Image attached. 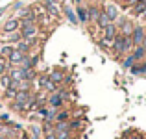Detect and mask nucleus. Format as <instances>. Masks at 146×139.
<instances>
[{"label":"nucleus","instance_id":"obj_1","mask_svg":"<svg viewBox=\"0 0 146 139\" xmlns=\"http://www.w3.org/2000/svg\"><path fill=\"white\" fill-rule=\"evenodd\" d=\"M131 50H133L131 37H126V35H120V33H118L113 39V54L117 57H124L126 54H129Z\"/></svg>","mask_w":146,"mask_h":139},{"label":"nucleus","instance_id":"obj_2","mask_svg":"<svg viewBox=\"0 0 146 139\" xmlns=\"http://www.w3.org/2000/svg\"><path fill=\"white\" fill-rule=\"evenodd\" d=\"M19 30H21V33H22L24 39H39L41 26L37 24V22H32V24H22Z\"/></svg>","mask_w":146,"mask_h":139},{"label":"nucleus","instance_id":"obj_3","mask_svg":"<svg viewBox=\"0 0 146 139\" xmlns=\"http://www.w3.org/2000/svg\"><path fill=\"white\" fill-rule=\"evenodd\" d=\"M46 106H48V108H54V110H61V108L65 106V96L61 95L59 91L48 93V98H46Z\"/></svg>","mask_w":146,"mask_h":139},{"label":"nucleus","instance_id":"obj_4","mask_svg":"<svg viewBox=\"0 0 146 139\" xmlns=\"http://www.w3.org/2000/svg\"><path fill=\"white\" fill-rule=\"evenodd\" d=\"M43 6L46 7L48 15L56 21V19L61 17V13H63V7L59 6V2H56V0H43Z\"/></svg>","mask_w":146,"mask_h":139},{"label":"nucleus","instance_id":"obj_5","mask_svg":"<svg viewBox=\"0 0 146 139\" xmlns=\"http://www.w3.org/2000/svg\"><path fill=\"white\" fill-rule=\"evenodd\" d=\"M144 33H146V28L143 24H135V26H133V32H131V43H133V46L143 45Z\"/></svg>","mask_w":146,"mask_h":139},{"label":"nucleus","instance_id":"obj_6","mask_svg":"<svg viewBox=\"0 0 146 139\" xmlns=\"http://www.w3.org/2000/svg\"><path fill=\"white\" fill-rule=\"evenodd\" d=\"M102 11L109 17V21L111 22H115L118 19V15H120V9H118V6L115 2H107V4H104V7H102Z\"/></svg>","mask_w":146,"mask_h":139},{"label":"nucleus","instance_id":"obj_7","mask_svg":"<svg viewBox=\"0 0 146 139\" xmlns=\"http://www.w3.org/2000/svg\"><path fill=\"white\" fill-rule=\"evenodd\" d=\"M46 74H48V78L52 80V82L57 84V86H63L65 82H68V78L65 76V72L61 71V69H52V71L46 72Z\"/></svg>","mask_w":146,"mask_h":139},{"label":"nucleus","instance_id":"obj_8","mask_svg":"<svg viewBox=\"0 0 146 139\" xmlns=\"http://www.w3.org/2000/svg\"><path fill=\"white\" fill-rule=\"evenodd\" d=\"M24 56H26L24 52L13 48V50H11V54L7 56V63H9V67H19V65H21V61L24 59Z\"/></svg>","mask_w":146,"mask_h":139},{"label":"nucleus","instance_id":"obj_9","mask_svg":"<svg viewBox=\"0 0 146 139\" xmlns=\"http://www.w3.org/2000/svg\"><path fill=\"white\" fill-rule=\"evenodd\" d=\"M87 11H89V24H96V21H98V17H100V6L98 4H89L87 6Z\"/></svg>","mask_w":146,"mask_h":139},{"label":"nucleus","instance_id":"obj_10","mask_svg":"<svg viewBox=\"0 0 146 139\" xmlns=\"http://www.w3.org/2000/svg\"><path fill=\"white\" fill-rule=\"evenodd\" d=\"M22 39V33L21 30H15V32H2V41H6V43H17V41Z\"/></svg>","mask_w":146,"mask_h":139},{"label":"nucleus","instance_id":"obj_11","mask_svg":"<svg viewBox=\"0 0 146 139\" xmlns=\"http://www.w3.org/2000/svg\"><path fill=\"white\" fill-rule=\"evenodd\" d=\"M19 28H21V19L11 17V19H7V21L4 22L2 32H15V30H19Z\"/></svg>","mask_w":146,"mask_h":139},{"label":"nucleus","instance_id":"obj_12","mask_svg":"<svg viewBox=\"0 0 146 139\" xmlns=\"http://www.w3.org/2000/svg\"><path fill=\"white\" fill-rule=\"evenodd\" d=\"M74 11H76V17H78V22L89 24V11H87V6H82V4H80Z\"/></svg>","mask_w":146,"mask_h":139},{"label":"nucleus","instance_id":"obj_13","mask_svg":"<svg viewBox=\"0 0 146 139\" xmlns=\"http://www.w3.org/2000/svg\"><path fill=\"white\" fill-rule=\"evenodd\" d=\"M102 35L104 37H109V39H115V37L118 35V26L115 24V22H109L107 26H104V28H102Z\"/></svg>","mask_w":146,"mask_h":139},{"label":"nucleus","instance_id":"obj_14","mask_svg":"<svg viewBox=\"0 0 146 139\" xmlns=\"http://www.w3.org/2000/svg\"><path fill=\"white\" fill-rule=\"evenodd\" d=\"M129 54L135 57V63H141V61H144V59H146V50H144V46H143V45L133 46V50H131Z\"/></svg>","mask_w":146,"mask_h":139},{"label":"nucleus","instance_id":"obj_15","mask_svg":"<svg viewBox=\"0 0 146 139\" xmlns=\"http://www.w3.org/2000/svg\"><path fill=\"white\" fill-rule=\"evenodd\" d=\"M7 74L11 76V80L19 82V80H24V69L22 67H9L7 69Z\"/></svg>","mask_w":146,"mask_h":139},{"label":"nucleus","instance_id":"obj_16","mask_svg":"<svg viewBox=\"0 0 146 139\" xmlns=\"http://www.w3.org/2000/svg\"><path fill=\"white\" fill-rule=\"evenodd\" d=\"M96 43H98V46L102 50H106V52H113V39H109V37H98L96 39Z\"/></svg>","mask_w":146,"mask_h":139},{"label":"nucleus","instance_id":"obj_17","mask_svg":"<svg viewBox=\"0 0 146 139\" xmlns=\"http://www.w3.org/2000/svg\"><path fill=\"white\" fill-rule=\"evenodd\" d=\"M63 15L67 17V21H70L72 24H78V17H76V11L70 6H63Z\"/></svg>","mask_w":146,"mask_h":139},{"label":"nucleus","instance_id":"obj_18","mask_svg":"<svg viewBox=\"0 0 146 139\" xmlns=\"http://www.w3.org/2000/svg\"><path fill=\"white\" fill-rule=\"evenodd\" d=\"M30 96H32V91H17V95H15V102L19 104H28Z\"/></svg>","mask_w":146,"mask_h":139},{"label":"nucleus","instance_id":"obj_19","mask_svg":"<svg viewBox=\"0 0 146 139\" xmlns=\"http://www.w3.org/2000/svg\"><path fill=\"white\" fill-rule=\"evenodd\" d=\"M144 7H146V6H144V0H139L135 6L129 7V11H131L133 17H141V15H143V11H144Z\"/></svg>","mask_w":146,"mask_h":139},{"label":"nucleus","instance_id":"obj_20","mask_svg":"<svg viewBox=\"0 0 146 139\" xmlns=\"http://www.w3.org/2000/svg\"><path fill=\"white\" fill-rule=\"evenodd\" d=\"M15 46L13 43H6V41H0V56L2 57H7L11 54V50H13Z\"/></svg>","mask_w":146,"mask_h":139},{"label":"nucleus","instance_id":"obj_21","mask_svg":"<svg viewBox=\"0 0 146 139\" xmlns=\"http://www.w3.org/2000/svg\"><path fill=\"white\" fill-rule=\"evenodd\" d=\"M72 119V111L70 110H57L56 113V122L57 121H70Z\"/></svg>","mask_w":146,"mask_h":139},{"label":"nucleus","instance_id":"obj_22","mask_svg":"<svg viewBox=\"0 0 146 139\" xmlns=\"http://www.w3.org/2000/svg\"><path fill=\"white\" fill-rule=\"evenodd\" d=\"M9 84H11V76L9 74H7V72H6V74H2V76H0V91H6L7 89V87H9Z\"/></svg>","mask_w":146,"mask_h":139},{"label":"nucleus","instance_id":"obj_23","mask_svg":"<svg viewBox=\"0 0 146 139\" xmlns=\"http://www.w3.org/2000/svg\"><path fill=\"white\" fill-rule=\"evenodd\" d=\"M17 91H19L17 87H15L13 84H9V87L4 91V98H6V100H13V98H15V95H17Z\"/></svg>","mask_w":146,"mask_h":139},{"label":"nucleus","instance_id":"obj_24","mask_svg":"<svg viewBox=\"0 0 146 139\" xmlns=\"http://www.w3.org/2000/svg\"><path fill=\"white\" fill-rule=\"evenodd\" d=\"M109 22H111V21H109V17H107V15L104 13V11H100V17H98V21H96V26H98L100 30H102L104 26H107Z\"/></svg>","mask_w":146,"mask_h":139},{"label":"nucleus","instance_id":"obj_25","mask_svg":"<svg viewBox=\"0 0 146 139\" xmlns=\"http://www.w3.org/2000/svg\"><path fill=\"white\" fill-rule=\"evenodd\" d=\"M133 63H135V57H133L131 54H126V56L122 57V67H124V69H129Z\"/></svg>","mask_w":146,"mask_h":139},{"label":"nucleus","instance_id":"obj_26","mask_svg":"<svg viewBox=\"0 0 146 139\" xmlns=\"http://www.w3.org/2000/svg\"><path fill=\"white\" fill-rule=\"evenodd\" d=\"M129 72H131V74H135V76L144 74V71H143V63H133L131 67H129Z\"/></svg>","mask_w":146,"mask_h":139},{"label":"nucleus","instance_id":"obj_27","mask_svg":"<svg viewBox=\"0 0 146 139\" xmlns=\"http://www.w3.org/2000/svg\"><path fill=\"white\" fill-rule=\"evenodd\" d=\"M35 78H37V71H35V69H24V80L33 82Z\"/></svg>","mask_w":146,"mask_h":139},{"label":"nucleus","instance_id":"obj_28","mask_svg":"<svg viewBox=\"0 0 146 139\" xmlns=\"http://www.w3.org/2000/svg\"><path fill=\"white\" fill-rule=\"evenodd\" d=\"M57 87H59V86H57V84L56 82H52V80H46V84H44V87H43V89L44 91H46V93H54V91H57Z\"/></svg>","mask_w":146,"mask_h":139},{"label":"nucleus","instance_id":"obj_29","mask_svg":"<svg viewBox=\"0 0 146 139\" xmlns=\"http://www.w3.org/2000/svg\"><path fill=\"white\" fill-rule=\"evenodd\" d=\"M68 122H70V130H72V132L83 126V119H70Z\"/></svg>","mask_w":146,"mask_h":139},{"label":"nucleus","instance_id":"obj_30","mask_svg":"<svg viewBox=\"0 0 146 139\" xmlns=\"http://www.w3.org/2000/svg\"><path fill=\"white\" fill-rule=\"evenodd\" d=\"M7 69H9V63H7V57H0V76L6 74Z\"/></svg>","mask_w":146,"mask_h":139},{"label":"nucleus","instance_id":"obj_31","mask_svg":"<svg viewBox=\"0 0 146 139\" xmlns=\"http://www.w3.org/2000/svg\"><path fill=\"white\" fill-rule=\"evenodd\" d=\"M43 139H57V136H56V130H50V132H44V134H43Z\"/></svg>","mask_w":146,"mask_h":139},{"label":"nucleus","instance_id":"obj_32","mask_svg":"<svg viewBox=\"0 0 146 139\" xmlns=\"http://www.w3.org/2000/svg\"><path fill=\"white\" fill-rule=\"evenodd\" d=\"M137 2H139V0H126V2L122 4V7H124V9H129V7H131V6H135Z\"/></svg>","mask_w":146,"mask_h":139},{"label":"nucleus","instance_id":"obj_33","mask_svg":"<svg viewBox=\"0 0 146 139\" xmlns=\"http://www.w3.org/2000/svg\"><path fill=\"white\" fill-rule=\"evenodd\" d=\"M22 7H24V2H22V0H17V2L13 4V9H15V11H21Z\"/></svg>","mask_w":146,"mask_h":139},{"label":"nucleus","instance_id":"obj_34","mask_svg":"<svg viewBox=\"0 0 146 139\" xmlns=\"http://www.w3.org/2000/svg\"><path fill=\"white\" fill-rule=\"evenodd\" d=\"M6 11H7V7H0V17H2V15L6 13Z\"/></svg>","mask_w":146,"mask_h":139},{"label":"nucleus","instance_id":"obj_35","mask_svg":"<svg viewBox=\"0 0 146 139\" xmlns=\"http://www.w3.org/2000/svg\"><path fill=\"white\" fill-rule=\"evenodd\" d=\"M19 139H30V136H28V134H22V136L19 137Z\"/></svg>","mask_w":146,"mask_h":139},{"label":"nucleus","instance_id":"obj_36","mask_svg":"<svg viewBox=\"0 0 146 139\" xmlns=\"http://www.w3.org/2000/svg\"><path fill=\"white\" fill-rule=\"evenodd\" d=\"M143 46H144V50H146V33H144V39H143Z\"/></svg>","mask_w":146,"mask_h":139},{"label":"nucleus","instance_id":"obj_37","mask_svg":"<svg viewBox=\"0 0 146 139\" xmlns=\"http://www.w3.org/2000/svg\"><path fill=\"white\" fill-rule=\"evenodd\" d=\"M74 2H78V4H82V0H74Z\"/></svg>","mask_w":146,"mask_h":139},{"label":"nucleus","instance_id":"obj_38","mask_svg":"<svg viewBox=\"0 0 146 139\" xmlns=\"http://www.w3.org/2000/svg\"><path fill=\"white\" fill-rule=\"evenodd\" d=\"M144 6H146V0H144Z\"/></svg>","mask_w":146,"mask_h":139},{"label":"nucleus","instance_id":"obj_39","mask_svg":"<svg viewBox=\"0 0 146 139\" xmlns=\"http://www.w3.org/2000/svg\"><path fill=\"white\" fill-rule=\"evenodd\" d=\"M0 57H2V56H0Z\"/></svg>","mask_w":146,"mask_h":139}]
</instances>
